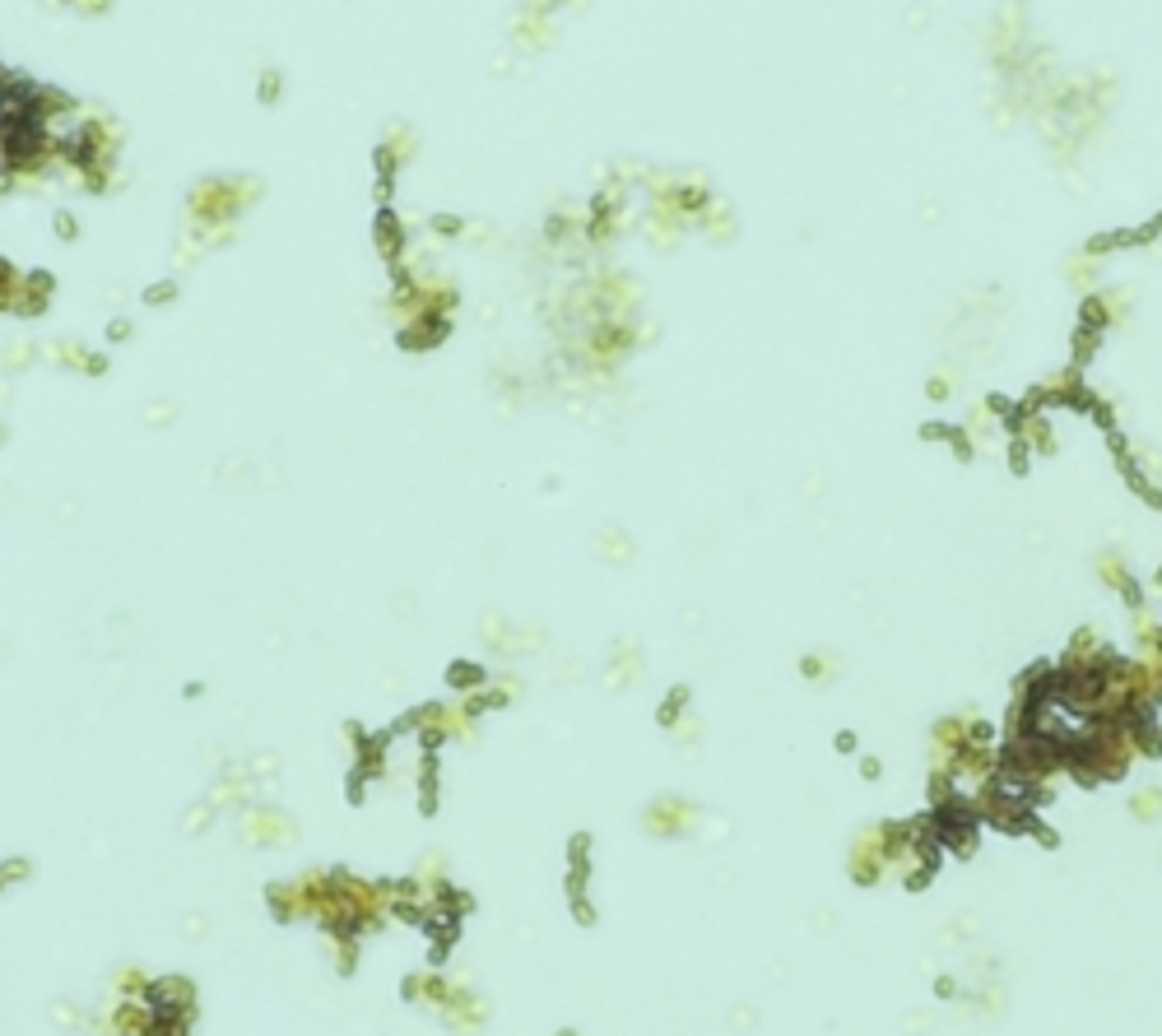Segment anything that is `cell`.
Instances as JSON below:
<instances>
[{"mask_svg": "<svg viewBox=\"0 0 1162 1036\" xmlns=\"http://www.w3.org/2000/svg\"><path fill=\"white\" fill-rule=\"evenodd\" d=\"M847 873H851V883H860V888H875V883L888 879V823H875V827L856 832L851 855H847Z\"/></svg>", "mask_w": 1162, "mask_h": 1036, "instance_id": "obj_1", "label": "cell"}, {"mask_svg": "<svg viewBox=\"0 0 1162 1036\" xmlns=\"http://www.w3.org/2000/svg\"><path fill=\"white\" fill-rule=\"evenodd\" d=\"M1129 814H1135L1139 823H1157L1162 818V786H1139L1135 795H1129Z\"/></svg>", "mask_w": 1162, "mask_h": 1036, "instance_id": "obj_2", "label": "cell"}, {"mask_svg": "<svg viewBox=\"0 0 1162 1036\" xmlns=\"http://www.w3.org/2000/svg\"><path fill=\"white\" fill-rule=\"evenodd\" d=\"M1097 576H1102L1111 591H1120L1125 581H1129V567H1125V558H1116V554H1102V558H1097Z\"/></svg>", "mask_w": 1162, "mask_h": 1036, "instance_id": "obj_3", "label": "cell"}, {"mask_svg": "<svg viewBox=\"0 0 1162 1036\" xmlns=\"http://www.w3.org/2000/svg\"><path fill=\"white\" fill-rule=\"evenodd\" d=\"M832 656H804V678H810V684H823V678H832Z\"/></svg>", "mask_w": 1162, "mask_h": 1036, "instance_id": "obj_4", "label": "cell"}, {"mask_svg": "<svg viewBox=\"0 0 1162 1036\" xmlns=\"http://www.w3.org/2000/svg\"><path fill=\"white\" fill-rule=\"evenodd\" d=\"M925 396H930V400H949V396H953V377H949V372H944V377H930V381H925Z\"/></svg>", "mask_w": 1162, "mask_h": 1036, "instance_id": "obj_5", "label": "cell"}, {"mask_svg": "<svg viewBox=\"0 0 1162 1036\" xmlns=\"http://www.w3.org/2000/svg\"><path fill=\"white\" fill-rule=\"evenodd\" d=\"M860 771H865V776H869V781H875V776H879V771H884V767H879V758H865V762H860Z\"/></svg>", "mask_w": 1162, "mask_h": 1036, "instance_id": "obj_6", "label": "cell"}, {"mask_svg": "<svg viewBox=\"0 0 1162 1036\" xmlns=\"http://www.w3.org/2000/svg\"><path fill=\"white\" fill-rule=\"evenodd\" d=\"M1153 581H1157V591H1162V567H1157V576H1153Z\"/></svg>", "mask_w": 1162, "mask_h": 1036, "instance_id": "obj_7", "label": "cell"}]
</instances>
